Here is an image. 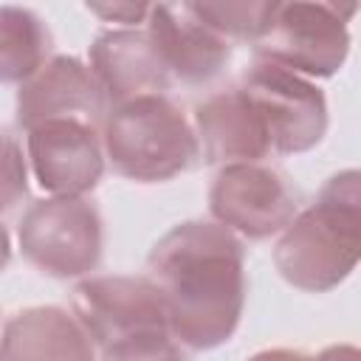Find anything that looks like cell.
Instances as JSON below:
<instances>
[{
    "label": "cell",
    "instance_id": "5",
    "mask_svg": "<svg viewBox=\"0 0 361 361\" xmlns=\"http://www.w3.org/2000/svg\"><path fill=\"white\" fill-rule=\"evenodd\" d=\"M102 214L85 197L34 200L17 226L20 254L56 279L90 276L102 259Z\"/></svg>",
    "mask_w": 361,
    "mask_h": 361
},
{
    "label": "cell",
    "instance_id": "16",
    "mask_svg": "<svg viewBox=\"0 0 361 361\" xmlns=\"http://www.w3.org/2000/svg\"><path fill=\"white\" fill-rule=\"evenodd\" d=\"M189 11L209 25L217 37L228 39H248L257 42L274 14V3H251V0H226V3H186Z\"/></svg>",
    "mask_w": 361,
    "mask_h": 361
},
{
    "label": "cell",
    "instance_id": "21",
    "mask_svg": "<svg viewBox=\"0 0 361 361\" xmlns=\"http://www.w3.org/2000/svg\"><path fill=\"white\" fill-rule=\"evenodd\" d=\"M316 361H361V353L355 344H330L316 355Z\"/></svg>",
    "mask_w": 361,
    "mask_h": 361
},
{
    "label": "cell",
    "instance_id": "14",
    "mask_svg": "<svg viewBox=\"0 0 361 361\" xmlns=\"http://www.w3.org/2000/svg\"><path fill=\"white\" fill-rule=\"evenodd\" d=\"M0 361H96V344L71 310L34 305L3 324Z\"/></svg>",
    "mask_w": 361,
    "mask_h": 361
},
{
    "label": "cell",
    "instance_id": "4",
    "mask_svg": "<svg viewBox=\"0 0 361 361\" xmlns=\"http://www.w3.org/2000/svg\"><path fill=\"white\" fill-rule=\"evenodd\" d=\"M355 3H274V14L254 42V56L305 79H327L350 54V17Z\"/></svg>",
    "mask_w": 361,
    "mask_h": 361
},
{
    "label": "cell",
    "instance_id": "6",
    "mask_svg": "<svg viewBox=\"0 0 361 361\" xmlns=\"http://www.w3.org/2000/svg\"><path fill=\"white\" fill-rule=\"evenodd\" d=\"M240 87L257 104L274 152L296 155L322 144L327 133V99L316 82L254 56Z\"/></svg>",
    "mask_w": 361,
    "mask_h": 361
},
{
    "label": "cell",
    "instance_id": "18",
    "mask_svg": "<svg viewBox=\"0 0 361 361\" xmlns=\"http://www.w3.org/2000/svg\"><path fill=\"white\" fill-rule=\"evenodd\" d=\"M99 361H183V358L178 341L169 333H149L102 347Z\"/></svg>",
    "mask_w": 361,
    "mask_h": 361
},
{
    "label": "cell",
    "instance_id": "10",
    "mask_svg": "<svg viewBox=\"0 0 361 361\" xmlns=\"http://www.w3.org/2000/svg\"><path fill=\"white\" fill-rule=\"evenodd\" d=\"M104 107V93L96 76L90 73L87 62L71 54H56L20 85L14 118L23 130L54 118H76L102 127Z\"/></svg>",
    "mask_w": 361,
    "mask_h": 361
},
{
    "label": "cell",
    "instance_id": "8",
    "mask_svg": "<svg viewBox=\"0 0 361 361\" xmlns=\"http://www.w3.org/2000/svg\"><path fill=\"white\" fill-rule=\"evenodd\" d=\"M71 299V313L79 319L96 347H107L133 336L169 333L164 299L147 276H85L73 288Z\"/></svg>",
    "mask_w": 361,
    "mask_h": 361
},
{
    "label": "cell",
    "instance_id": "19",
    "mask_svg": "<svg viewBox=\"0 0 361 361\" xmlns=\"http://www.w3.org/2000/svg\"><path fill=\"white\" fill-rule=\"evenodd\" d=\"M85 8L104 23H118L121 28H138L149 14V3H87Z\"/></svg>",
    "mask_w": 361,
    "mask_h": 361
},
{
    "label": "cell",
    "instance_id": "2",
    "mask_svg": "<svg viewBox=\"0 0 361 361\" xmlns=\"http://www.w3.org/2000/svg\"><path fill=\"white\" fill-rule=\"evenodd\" d=\"M361 251V175L336 172L316 203L296 212L279 231L274 265L279 276L307 293L338 288L358 265Z\"/></svg>",
    "mask_w": 361,
    "mask_h": 361
},
{
    "label": "cell",
    "instance_id": "9",
    "mask_svg": "<svg viewBox=\"0 0 361 361\" xmlns=\"http://www.w3.org/2000/svg\"><path fill=\"white\" fill-rule=\"evenodd\" d=\"M25 161L48 197H85L104 175L102 133L76 118H54L25 130Z\"/></svg>",
    "mask_w": 361,
    "mask_h": 361
},
{
    "label": "cell",
    "instance_id": "22",
    "mask_svg": "<svg viewBox=\"0 0 361 361\" xmlns=\"http://www.w3.org/2000/svg\"><path fill=\"white\" fill-rule=\"evenodd\" d=\"M8 259H11V234H8V228L0 223V274L6 271Z\"/></svg>",
    "mask_w": 361,
    "mask_h": 361
},
{
    "label": "cell",
    "instance_id": "15",
    "mask_svg": "<svg viewBox=\"0 0 361 361\" xmlns=\"http://www.w3.org/2000/svg\"><path fill=\"white\" fill-rule=\"evenodd\" d=\"M51 51V31L25 6H0V85H23Z\"/></svg>",
    "mask_w": 361,
    "mask_h": 361
},
{
    "label": "cell",
    "instance_id": "11",
    "mask_svg": "<svg viewBox=\"0 0 361 361\" xmlns=\"http://www.w3.org/2000/svg\"><path fill=\"white\" fill-rule=\"evenodd\" d=\"M192 130L197 138V152L212 166L257 164L271 152L268 127L240 85L197 102Z\"/></svg>",
    "mask_w": 361,
    "mask_h": 361
},
{
    "label": "cell",
    "instance_id": "12",
    "mask_svg": "<svg viewBox=\"0 0 361 361\" xmlns=\"http://www.w3.org/2000/svg\"><path fill=\"white\" fill-rule=\"evenodd\" d=\"M144 25L169 79L183 85H209L231 59L228 42L203 25L186 3H149Z\"/></svg>",
    "mask_w": 361,
    "mask_h": 361
},
{
    "label": "cell",
    "instance_id": "7",
    "mask_svg": "<svg viewBox=\"0 0 361 361\" xmlns=\"http://www.w3.org/2000/svg\"><path fill=\"white\" fill-rule=\"evenodd\" d=\"M209 212L214 223L237 237L265 240L279 234L299 212L288 178L268 164L220 166L209 186Z\"/></svg>",
    "mask_w": 361,
    "mask_h": 361
},
{
    "label": "cell",
    "instance_id": "17",
    "mask_svg": "<svg viewBox=\"0 0 361 361\" xmlns=\"http://www.w3.org/2000/svg\"><path fill=\"white\" fill-rule=\"evenodd\" d=\"M28 195V161L20 141L0 130V214Z\"/></svg>",
    "mask_w": 361,
    "mask_h": 361
},
{
    "label": "cell",
    "instance_id": "3",
    "mask_svg": "<svg viewBox=\"0 0 361 361\" xmlns=\"http://www.w3.org/2000/svg\"><path fill=\"white\" fill-rule=\"evenodd\" d=\"M99 133L104 161L135 183L169 180L200 158L192 121L166 93L110 104Z\"/></svg>",
    "mask_w": 361,
    "mask_h": 361
},
{
    "label": "cell",
    "instance_id": "1",
    "mask_svg": "<svg viewBox=\"0 0 361 361\" xmlns=\"http://www.w3.org/2000/svg\"><path fill=\"white\" fill-rule=\"evenodd\" d=\"M147 279L158 288L169 336L189 350L226 344L245 307L243 240L214 220L172 226L147 254Z\"/></svg>",
    "mask_w": 361,
    "mask_h": 361
},
{
    "label": "cell",
    "instance_id": "13",
    "mask_svg": "<svg viewBox=\"0 0 361 361\" xmlns=\"http://www.w3.org/2000/svg\"><path fill=\"white\" fill-rule=\"evenodd\" d=\"M87 68L107 104L164 93L172 82L147 28H107L96 34L87 48Z\"/></svg>",
    "mask_w": 361,
    "mask_h": 361
},
{
    "label": "cell",
    "instance_id": "20",
    "mask_svg": "<svg viewBox=\"0 0 361 361\" xmlns=\"http://www.w3.org/2000/svg\"><path fill=\"white\" fill-rule=\"evenodd\" d=\"M248 361H316V355L305 350H293V347H268V350L254 353Z\"/></svg>",
    "mask_w": 361,
    "mask_h": 361
}]
</instances>
